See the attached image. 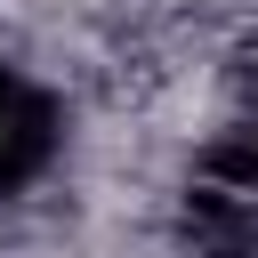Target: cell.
Segmentation results:
<instances>
[{"mask_svg": "<svg viewBox=\"0 0 258 258\" xmlns=\"http://www.w3.org/2000/svg\"><path fill=\"white\" fill-rule=\"evenodd\" d=\"M64 145V113L40 81H24L16 64H0V194H24L32 177H48Z\"/></svg>", "mask_w": 258, "mask_h": 258, "instance_id": "cell-1", "label": "cell"}]
</instances>
